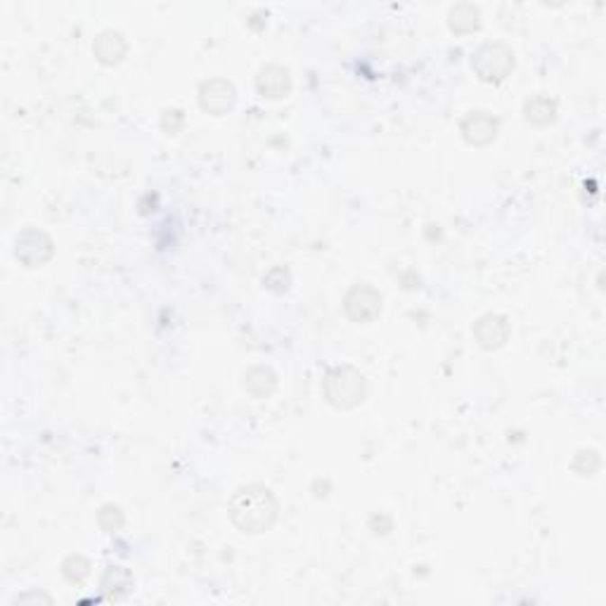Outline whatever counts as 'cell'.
Instances as JSON below:
<instances>
[{"mask_svg": "<svg viewBox=\"0 0 606 606\" xmlns=\"http://www.w3.org/2000/svg\"><path fill=\"white\" fill-rule=\"evenodd\" d=\"M256 90L263 97H268V100L287 97L289 90H292V74L285 67H280V64H268L256 77Z\"/></svg>", "mask_w": 606, "mask_h": 606, "instance_id": "ba28073f", "label": "cell"}, {"mask_svg": "<svg viewBox=\"0 0 606 606\" xmlns=\"http://www.w3.org/2000/svg\"><path fill=\"white\" fill-rule=\"evenodd\" d=\"M52 240L43 231L26 228L14 240V256L24 263L26 268H39L52 258Z\"/></svg>", "mask_w": 606, "mask_h": 606, "instance_id": "277c9868", "label": "cell"}, {"mask_svg": "<svg viewBox=\"0 0 606 606\" xmlns=\"http://www.w3.org/2000/svg\"><path fill=\"white\" fill-rule=\"evenodd\" d=\"M93 52L95 58L103 64H119L128 52V43L122 33L114 32V29H107L95 39L93 43Z\"/></svg>", "mask_w": 606, "mask_h": 606, "instance_id": "30bf717a", "label": "cell"}, {"mask_svg": "<svg viewBox=\"0 0 606 606\" xmlns=\"http://www.w3.org/2000/svg\"><path fill=\"white\" fill-rule=\"evenodd\" d=\"M472 69L484 84H502L514 69V52L504 43H484L474 52Z\"/></svg>", "mask_w": 606, "mask_h": 606, "instance_id": "3957f363", "label": "cell"}, {"mask_svg": "<svg viewBox=\"0 0 606 606\" xmlns=\"http://www.w3.org/2000/svg\"><path fill=\"white\" fill-rule=\"evenodd\" d=\"M325 398L337 410H353L365 401L367 384L365 376L351 367V365H339L325 376Z\"/></svg>", "mask_w": 606, "mask_h": 606, "instance_id": "7a4b0ae2", "label": "cell"}, {"mask_svg": "<svg viewBox=\"0 0 606 606\" xmlns=\"http://www.w3.org/2000/svg\"><path fill=\"white\" fill-rule=\"evenodd\" d=\"M133 587V575L123 566H109L103 575V592L107 600H122Z\"/></svg>", "mask_w": 606, "mask_h": 606, "instance_id": "5bb4252c", "label": "cell"}, {"mask_svg": "<svg viewBox=\"0 0 606 606\" xmlns=\"http://www.w3.org/2000/svg\"><path fill=\"white\" fill-rule=\"evenodd\" d=\"M237 103V90L225 78H211L199 88V104L209 114H228Z\"/></svg>", "mask_w": 606, "mask_h": 606, "instance_id": "8992f818", "label": "cell"}, {"mask_svg": "<svg viewBox=\"0 0 606 606\" xmlns=\"http://www.w3.org/2000/svg\"><path fill=\"white\" fill-rule=\"evenodd\" d=\"M523 114H526V119L530 123H536V126H547V123H552L556 119V103L549 95L538 93V95H530L523 103Z\"/></svg>", "mask_w": 606, "mask_h": 606, "instance_id": "8fae6325", "label": "cell"}, {"mask_svg": "<svg viewBox=\"0 0 606 606\" xmlns=\"http://www.w3.org/2000/svg\"><path fill=\"white\" fill-rule=\"evenodd\" d=\"M382 294L376 292L375 287H370V285L360 282V285H356L351 292L346 294V315L356 320V322H372L376 315L382 313Z\"/></svg>", "mask_w": 606, "mask_h": 606, "instance_id": "5b68a950", "label": "cell"}, {"mask_svg": "<svg viewBox=\"0 0 606 606\" xmlns=\"http://www.w3.org/2000/svg\"><path fill=\"white\" fill-rule=\"evenodd\" d=\"M277 386V376L270 367L266 365H258V367H251L247 375H244V389L249 391L254 398H268L270 393Z\"/></svg>", "mask_w": 606, "mask_h": 606, "instance_id": "4fadbf2b", "label": "cell"}, {"mask_svg": "<svg viewBox=\"0 0 606 606\" xmlns=\"http://www.w3.org/2000/svg\"><path fill=\"white\" fill-rule=\"evenodd\" d=\"M231 521L242 533H263L277 519V500L273 491L261 484L244 485L231 498L228 504Z\"/></svg>", "mask_w": 606, "mask_h": 606, "instance_id": "6da1fadb", "label": "cell"}, {"mask_svg": "<svg viewBox=\"0 0 606 606\" xmlns=\"http://www.w3.org/2000/svg\"><path fill=\"white\" fill-rule=\"evenodd\" d=\"M448 26L455 33H472L481 26V13L476 5L460 3V5L450 7L448 13Z\"/></svg>", "mask_w": 606, "mask_h": 606, "instance_id": "7c38bea8", "label": "cell"}, {"mask_svg": "<svg viewBox=\"0 0 606 606\" xmlns=\"http://www.w3.org/2000/svg\"><path fill=\"white\" fill-rule=\"evenodd\" d=\"M88 568H90L88 559H84V556H78V555H71L69 559L64 562L62 571H64V575H67V581L81 583L86 575H88Z\"/></svg>", "mask_w": 606, "mask_h": 606, "instance_id": "9a60e30c", "label": "cell"}, {"mask_svg": "<svg viewBox=\"0 0 606 606\" xmlns=\"http://www.w3.org/2000/svg\"><path fill=\"white\" fill-rule=\"evenodd\" d=\"M462 138L466 145L488 147L498 138V119L488 112H472L462 122Z\"/></svg>", "mask_w": 606, "mask_h": 606, "instance_id": "52a82bcc", "label": "cell"}, {"mask_svg": "<svg viewBox=\"0 0 606 606\" xmlns=\"http://www.w3.org/2000/svg\"><path fill=\"white\" fill-rule=\"evenodd\" d=\"M474 334H476V339H479V344L484 348L493 351V348H500V346L507 344V339H510V322H507L504 315L488 313L476 322Z\"/></svg>", "mask_w": 606, "mask_h": 606, "instance_id": "9c48e42d", "label": "cell"}]
</instances>
